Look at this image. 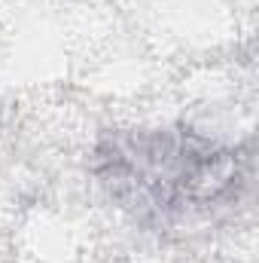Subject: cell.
Listing matches in <instances>:
<instances>
[{
  "instance_id": "6da1fadb",
  "label": "cell",
  "mask_w": 259,
  "mask_h": 263,
  "mask_svg": "<svg viewBox=\"0 0 259 263\" xmlns=\"http://www.w3.org/2000/svg\"><path fill=\"white\" fill-rule=\"evenodd\" d=\"M92 175L125 214L149 230L217 220L247 187L241 150L189 126L107 129L95 141Z\"/></svg>"
}]
</instances>
